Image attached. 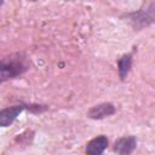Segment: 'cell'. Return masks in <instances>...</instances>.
Segmentation results:
<instances>
[{"label": "cell", "instance_id": "cell-1", "mask_svg": "<svg viewBox=\"0 0 155 155\" xmlns=\"http://www.w3.org/2000/svg\"><path fill=\"white\" fill-rule=\"evenodd\" d=\"M128 19L132 24V27L137 30L143 29L144 27L150 25L154 22V2L150 1L145 8H140L137 12H133L128 16Z\"/></svg>", "mask_w": 155, "mask_h": 155}, {"label": "cell", "instance_id": "cell-2", "mask_svg": "<svg viewBox=\"0 0 155 155\" xmlns=\"http://www.w3.org/2000/svg\"><path fill=\"white\" fill-rule=\"evenodd\" d=\"M27 70V65L18 59L0 61V82L13 79Z\"/></svg>", "mask_w": 155, "mask_h": 155}, {"label": "cell", "instance_id": "cell-3", "mask_svg": "<svg viewBox=\"0 0 155 155\" xmlns=\"http://www.w3.org/2000/svg\"><path fill=\"white\" fill-rule=\"evenodd\" d=\"M24 105L22 104H17V105H12L5 109L0 110V127H7L10 126L16 119L17 116L24 110Z\"/></svg>", "mask_w": 155, "mask_h": 155}, {"label": "cell", "instance_id": "cell-4", "mask_svg": "<svg viewBox=\"0 0 155 155\" xmlns=\"http://www.w3.org/2000/svg\"><path fill=\"white\" fill-rule=\"evenodd\" d=\"M137 147V139L133 136L121 137L114 143V151L121 155L131 154Z\"/></svg>", "mask_w": 155, "mask_h": 155}, {"label": "cell", "instance_id": "cell-5", "mask_svg": "<svg viewBox=\"0 0 155 155\" xmlns=\"http://www.w3.org/2000/svg\"><path fill=\"white\" fill-rule=\"evenodd\" d=\"M115 113V107L111 103H101L92 107L88 110V117L94 120H101L107 116H110Z\"/></svg>", "mask_w": 155, "mask_h": 155}, {"label": "cell", "instance_id": "cell-6", "mask_svg": "<svg viewBox=\"0 0 155 155\" xmlns=\"http://www.w3.org/2000/svg\"><path fill=\"white\" fill-rule=\"evenodd\" d=\"M108 147V138L103 134L97 136L87 143L86 153L90 155H101Z\"/></svg>", "mask_w": 155, "mask_h": 155}, {"label": "cell", "instance_id": "cell-7", "mask_svg": "<svg viewBox=\"0 0 155 155\" xmlns=\"http://www.w3.org/2000/svg\"><path fill=\"white\" fill-rule=\"evenodd\" d=\"M132 67V56L131 54H124L119 62H117V68H119V75L121 80H125L131 70Z\"/></svg>", "mask_w": 155, "mask_h": 155}, {"label": "cell", "instance_id": "cell-8", "mask_svg": "<svg viewBox=\"0 0 155 155\" xmlns=\"http://www.w3.org/2000/svg\"><path fill=\"white\" fill-rule=\"evenodd\" d=\"M2 2H4V0H0V6L2 5Z\"/></svg>", "mask_w": 155, "mask_h": 155}, {"label": "cell", "instance_id": "cell-9", "mask_svg": "<svg viewBox=\"0 0 155 155\" xmlns=\"http://www.w3.org/2000/svg\"><path fill=\"white\" fill-rule=\"evenodd\" d=\"M33 1H35V0H33Z\"/></svg>", "mask_w": 155, "mask_h": 155}]
</instances>
